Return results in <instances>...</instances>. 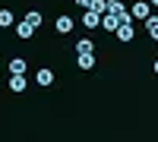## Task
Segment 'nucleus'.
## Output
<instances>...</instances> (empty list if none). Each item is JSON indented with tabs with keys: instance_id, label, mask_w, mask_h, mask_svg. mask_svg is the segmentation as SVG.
Instances as JSON below:
<instances>
[{
	"instance_id": "f257e3e1",
	"label": "nucleus",
	"mask_w": 158,
	"mask_h": 142,
	"mask_svg": "<svg viewBox=\"0 0 158 142\" xmlns=\"http://www.w3.org/2000/svg\"><path fill=\"white\" fill-rule=\"evenodd\" d=\"M130 16H133V22H136V19H142V22H146V19L152 16V3H149V0H136V3H133V10H130Z\"/></svg>"
},
{
	"instance_id": "f03ea898",
	"label": "nucleus",
	"mask_w": 158,
	"mask_h": 142,
	"mask_svg": "<svg viewBox=\"0 0 158 142\" xmlns=\"http://www.w3.org/2000/svg\"><path fill=\"white\" fill-rule=\"evenodd\" d=\"M117 25H120V16H117V13H101V29L104 32H117Z\"/></svg>"
},
{
	"instance_id": "7ed1b4c3",
	"label": "nucleus",
	"mask_w": 158,
	"mask_h": 142,
	"mask_svg": "<svg viewBox=\"0 0 158 142\" xmlns=\"http://www.w3.org/2000/svg\"><path fill=\"white\" fill-rule=\"evenodd\" d=\"M82 25H85V29H98V25H101V13H95V10H82Z\"/></svg>"
},
{
	"instance_id": "20e7f679",
	"label": "nucleus",
	"mask_w": 158,
	"mask_h": 142,
	"mask_svg": "<svg viewBox=\"0 0 158 142\" xmlns=\"http://www.w3.org/2000/svg\"><path fill=\"white\" fill-rule=\"evenodd\" d=\"M133 35H136L133 22H120L117 25V38H120V41H133Z\"/></svg>"
},
{
	"instance_id": "39448f33",
	"label": "nucleus",
	"mask_w": 158,
	"mask_h": 142,
	"mask_svg": "<svg viewBox=\"0 0 158 142\" xmlns=\"http://www.w3.org/2000/svg\"><path fill=\"white\" fill-rule=\"evenodd\" d=\"M25 85H29V82H25V73H13L10 76V88H13V92H25Z\"/></svg>"
},
{
	"instance_id": "423d86ee",
	"label": "nucleus",
	"mask_w": 158,
	"mask_h": 142,
	"mask_svg": "<svg viewBox=\"0 0 158 142\" xmlns=\"http://www.w3.org/2000/svg\"><path fill=\"white\" fill-rule=\"evenodd\" d=\"M32 35H35V29H32V25H29V22H25V19H22V22L16 25V38H22V41H29V38H32Z\"/></svg>"
},
{
	"instance_id": "0eeeda50",
	"label": "nucleus",
	"mask_w": 158,
	"mask_h": 142,
	"mask_svg": "<svg viewBox=\"0 0 158 142\" xmlns=\"http://www.w3.org/2000/svg\"><path fill=\"white\" fill-rule=\"evenodd\" d=\"M146 32H149V38H152V41H158V16H155V13L146 19Z\"/></svg>"
},
{
	"instance_id": "6e6552de",
	"label": "nucleus",
	"mask_w": 158,
	"mask_h": 142,
	"mask_svg": "<svg viewBox=\"0 0 158 142\" xmlns=\"http://www.w3.org/2000/svg\"><path fill=\"white\" fill-rule=\"evenodd\" d=\"M57 32L60 35H70L73 32V19L70 16H57Z\"/></svg>"
},
{
	"instance_id": "1a4fd4ad",
	"label": "nucleus",
	"mask_w": 158,
	"mask_h": 142,
	"mask_svg": "<svg viewBox=\"0 0 158 142\" xmlns=\"http://www.w3.org/2000/svg\"><path fill=\"white\" fill-rule=\"evenodd\" d=\"M35 82L38 85H51V82H54V73H51V70H38L35 73Z\"/></svg>"
},
{
	"instance_id": "9d476101",
	"label": "nucleus",
	"mask_w": 158,
	"mask_h": 142,
	"mask_svg": "<svg viewBox=\"0 0 158 142\" xmlns=\"http://www.w3.org/2000/svg\"><path fill=\"white\" fill-rule=\"evenodd\" d=\"M25 22H29L32 29H38V25H41V13H38V10H29V13H25Z\"/></svg>"
},
{
	"instance_id": "9b49d317",
	"label": "nucleus",
	"mask_w": 158,
	"mask_h": 142,
	"mask_svg": "<svg viewBox=\"0 0 158 142\" xmlns=\"http://www.w3.org/2000/svg\"><path fill=\"white\" fill-rule=\"evenodd\" d=\"M79 70H92V67H95V57H92V54H79Z\"/></svg>"
},
{
	"instance_id": "f8f14e48",
	"label": "nucleus",
	"mask_w": 158,
	"mask_h": 142,
	"mask_svg": "<svg viewBox=\"0 0 158 142\" xmlns=\"http://www.w3.org/2000/svg\"><path fill=\"white\" fill-rule=\"evenodd\" d=\"M76 54H92V41L89 38H79L76 41Z\"/></svg>"
},
{
	"instance_id": "ddd939ff",
	"label": "nucleus",
	"mask_w": 158,
	"mask_h": 142,
	"mask_svg": "<svg viewBox=\"0 0 158 142\" xmlns=\"http://www.w3.org/2000/svg\"><path fill=\"white\" fill-rule=\"evenodd\" d=\"M13 25V10H0V29H10Z\"/></svg>"
},
{
	"instance_id": "4468645a",
	"label": "nucleus",
	"mask_w": 158,
	"mask_h": 142,
	"mask_svg": "<svg viewBox=\"0 0 158 142\" xmlns=\"http://www.w3.org/2000/svg\"><path fill=\"white\" fill-rule=\"evenodd\" d=\"M10 73H25V60L22 57H13L10 60Z\"/></svg>"
},
{
	"instance_id": "2eb2a0df",
	"label": "nucleus",
	"mask_w": 158,
	"mask_h": 142,
	"mask_svg": "<svg viewBox=\"0 0 158 142\" xmlns=\"http://www.w3.org/2000/svg\"><path fill=\"white\" fill-rule=\"evenodd\" d=\"M76 6H82V10H89V6H92V0H76Z\"/></svg>"
},
{
	"instance_id": "dca6fc26",
	"label": "nucleus",
	"mask_w": 158,
	"mask_h": 142,
	"mask_svg": "<svg viewBox=\"0 0 158 142\" xmlns=\"http://www.w3.org/2000/svg\"><path fill=\"white\" fill-rule=\"evenodd\" d=\"M149 3H152V6H155V10H158V0H149Z\"/></svg>"
},
{
	"instance_id": "f3484780",
	"label": "nucleus",
	"mask_w": 158,
	"mask_h": 142,
	"mask_svg": "<svg viewBox=\"0 0 158 142\" xmlns=\"http://www.w3.org/2000/svg\"><path fill=\"white\" fill-rule=\"evenodd\" d=\"M152 70H155V73H158V60H155V67H152Z\"/></svg>"
}]
</instances>
